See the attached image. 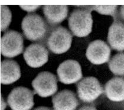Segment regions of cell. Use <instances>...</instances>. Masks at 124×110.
Segmentation results:
<instances>
[{
	"label": "cell",
	"mask_w": 124,
	"mask_h": 110,
	"mask_svg": "<svg viewBox=\"0 0 124 110\" xmlns=\"http://www.w3.org/2000/svg\"><path fill=\"white\" fill-rule=\"evenodd\" d=\"M109 68L115 75L124 76V53L114 55L109 62Z\"/></svg>",
	"instance_id": "cell-16"
},
{
	"label": "cell",
	"mask_w": 124,
	"mask_h": 110,
	"mask_svg": "<svg viewBox=\"0 0 124 110\" xmlns=\"http://www.w3.org/2000/svg\"><path fill=\"white\" fill-rule=\"evenodd\" d=\"M78 110H97L96 108L93 105H83Z\"/></svg>",
	"instance_id": "cell-20"
},
{
	"label": "cell",
	"mask_w": 124,
	"mask_h": 110,
	"mask_svg": "<svg viewBox=\"0 0 124 110\" xmlns=\"http://www.w3.org/2000/svg\"><path fill=\"white\" fill-rule=\"evenodd\" d=\"M108 42L112 49L124 51V23L115 20L109 28Z\"/></svg>",
	"instance_id": "cell-13"
},
{
	"label": "cell",
	"mask_w": 124,
	"mask_h": 110,
	"mask_svg": "<svg viewBox=\"0 0 124 110\" xmlns=\"http://www.w3.org/2000/svg\"><path fill=\"white\" fill-rule=\"evenodd\" d=\"M32 86L35 93L41 97L53 95L58 89L57 78L49 72H42L33 80Z\"/></svg>",
	"instance_id": "cell-7"
},
{
	"label": "cell",
	"mask_w": 124,
	"mask_h": 110,
	"mask_svg": "<svg viewBox=\"0 0 124 110\" xmlns=\"http://www.w3.org/2000/svg\"><path fill=\"white\" fill-rule=\"evenodd\" d=\"M72 42V36L69 31L59 26L52 31L48 37L47 45L52 52L62 54L70 49Z\"/></svg>",
	"instance_id": "cell-3"
},
{
	"label": "cell",
	"mask_w": 124,
	"mask_h": 110,
	"mask_svg": "<svg viewBox=\"0 0 124 110\" xmlns=\"http://www.w3.org/2000/svg\"><path fill=\"white\" fill-rule=\"evenodd\" d=\"M21 28L25 37L31 41L41 40L46 35L48 30L44 19L37 14L27 15L23 20Z\"/></svg>",
	"instance_id": "cell-2"
},
{
	"label": "cell",
	"mask_w": 124,
	"mask_h": 110,
	"mask_svg": "<svg viewBox=\"0 0 124 110\" xmlns=\"http://www.w3.org/2000/svg\"><path fill=\"white\" fill-rule=\"evenodd\" d=\"M54 110H76L79 102L76 94L72 91L64 89L52 98Z\"/></svg>",
	"instance_id": "cell-11"
},
{
	"label": "cell",
	"mask_w": 124,
	"mask_h": 110,
	"mask_svg": "<svg viewBox=\"0 0 124 110\" xmlns=\"http://www.w3.org/2000/svg\"><path fill=\"white\" fill-rule=\"evenodd\" d=\"M120 14H121V18L123 19L124 21V5H122L120 8Z\"/></svg>",
	"instance_id": "cell-21"
},
{
	"label": "cell",
	"mask_w": 124,
	"mask_h": 110,
	"mask_svg": "<svg viewBox=\"0 0 124 110\" xmlns=\"http://www.w3.org/2000/svg\"><path fill=\"white\" fill-rule=\"evenodd\" d=\"M34 110H52L50 108H48V107H37L36 109Z\"/></svg>",
	"instance_id": "cell-22"
},
{
	"label": "cell",
	"mask_w": 124,
	"mask_h": 110,
	"mask_svg": "<svg viewBox=\"0 0 124 110\" xmlns=\"http://www.w3.org/2000/svg\"><path fill=\"white\" fill-rule=\"evenodd\" d=\"M77 92L79 99L82 102L91 103L99 98L104 91L96 78L89 76L78 83Z\"/></svg>",
	"instance_id": "cell-4"
},
{
	"label": "cell",
	"mask_w": 124,
	"mask_h": 110,
	"mask_svg": "<svg viewBox=\"0 0 124 110\" xmlns=\"http://www.w3.org/2000/svg\"><path fill=\"white\" fill-rule=\"evenodd\" d=\"M21 77L20 68L13 60H4L1 63V83L4 85L13 84Z\"/></svg>",
	"instance_id": "cell-12"
},
{
	"label": "cell",
	"mask_w": 124,
	"mask_h": 110,
	"mask_svg": "<svg viewBox=\"0 0 124 110\" xmlns=\"http://www.w3.org/2000/svg\"><path fill=\"white\" fill-rule=\"evenodd\" d=\"M23 46V37L18 32L9 30L1 37V52L6 58H12L20 55Z\"/></svg>",
	"instance_id": "cell-5"
},
{
	"label": "cell",
	"mask_w": 124,
	"mask_h": 110,
	"mask_svg": "<svg viewBox=\"0 0 124 110\" xmlns=\"http://www.w3.org/2000/svg\"><path fill=\"white\" fill-rule=\"evenodd\" d=\"M117 7V5H93L88 7L90 11L95 10L101 14L110 15L115 17L116 16Z\"/></svg>",
	"instance_id": "cell-17"
},
{
	"label": "cell",
	"mask_w": 124,
	"mask_h": 110,
	"mask_svg": "<svg viewBox=\"0 0 124 110\" xmlns=\"http://www.w3.org/2000/svg\"><path fill=\"white\" fill-rule=\"evenodd\" d=\"M110 53V47L105 42L96 40L89 43L86 56L92 64L102 65L108 62Z\"/></svg>",
	"instance_id": "cell-9"
},
{
	"label": "cell",
	"mask_w": 124,
	"mask_h": 110,
	"mask_svg": "<svg viewBox=\"0 0 124 110\" xmlns=\"http://www.w3.org/2000/svg\"><path fill=\"white\" fill-rule=\"evenodd\" d=\"M1 31L4 30L5 28H7L8 26L9 23H10L11 20V13H10V10H8L7 14L6 16V7L4 5H2L1 7Z\"/></svg>",
	"instance_id": "cell-18"
},
{
	"label": "cell",
	"mask_w": 124,
	"mask_h": 110,
	"mask_svg": "<svg viewBox=\"0 0 124 110\" xmlns=\"http://www.w3.org/2000/svg\"><path fill=\"white\" fill-rule=\"evenodd\" d=\"M43 9L46 18L51 24L62 22L68 14V7L66 5H44Z\"/></svg>",
	"instance_id": "cell-15"
},
{
	"label": "cell",
	"mask_w": 124,
	"mask_h": 110,
	"mask_svg": "<svg viewBox=\"0 0 124 110\" xmlns=\"http://www.w3.org/2000/svg\"><path fill=\"white\" fill-rule=\"evenodd\" d=\"M57 73L60 82L64 84H75L83 77L81 66L74 60H67L59 65Z\"/></svg>",
	"instance_id": "cell-8"
},
{
	"label": "cell",
	"mask_w": 124,
	"mask_h": 110,
	"mask_svg": "<svg viewBox=\"0 0 124 110\" xmlns=\"http://www.w3.org/2000/svg\"><path fill=\"white\" fill-rule=\"evenodd\" d=\"M34 92L27 88H16L8 96V104L12 110H30L34 105Z\"/></svg>",
	"instance_id": "cell-6"
},
{
	"label": "cell",
	"mask_w": 124,
	"mask_h": 110,
	"mask_svg": "<svg viewBox=\"0 0 124 110\" xmlns=\"http://www.w3.org/2000/svg\"><path fill=\"white\" fill-rule=\"evenodd\" d=\"M105 93L110 101H124V78L115 77L108 81L105 86Z\"/></svg>",
	"instance_id": "cell-14"
},
{
	"label": "cell",
	"mask_w": 124,
	"mask_h": 110,
	"mask_svg": "<svg viewBox=\"0 0 124 110\" xmlns=\"http://www.w3.org/2000/svg\"><path fill=\"white\" fill-rule=\"evenodd\" d=\"M93 20L91 11L76 9L69 18V27L72 33L79 37L88 36L92 30Z\"/></svg>",
	"instance_id": "cell-1"
},
{
	"label": "cell",
	"mask_w": 124,
	"mask_h": 110,
	"mask_svg": "<svg viewBox=\"0 0 124 110\" xmlns=\"http://www.w3.org/2000/svg\"><path fill=\"white\" fill-rule=\"evenodd\" d=\"M23 56L27 64L30 67L36 68L47 63L48 59V52L42 44L34 43L27 47Z\"/></svg>",
	"instance_id": "cell-10"
},
{
	"label": "cell",
	"mask_w": 124,
	"mask_h": 110,
	"mask_svg": "<svg viewBox=\"0 0 124 110\" xmlns=\"http://www.w3.org/2000/svg\"><path fill=\"white\" fill-rule=\"evenodd\" d=\"M20 7L28 12H32L40 7V5H20Z\"/></svg>",
	"instance_id": "cell-19"
}]
</instances>
